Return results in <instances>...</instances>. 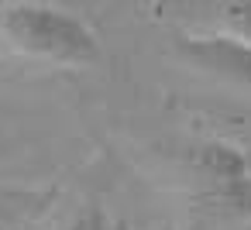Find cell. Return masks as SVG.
<instances>
[{
  "label": "cell",
  "mask_w": 251,
  "mask_h": 230,
  "mask_svg": "<svg viewBox=\"0 0 251 230\" xmlns=\"http://www.w3.org/2000/svg\"><path fill=\"white\" fill-rule=\"evenodd\" d=\"M189 175L200 185V199L224 209L251 216V151L227 141L206 138L186 151Z\"/></svg>",
  "instance_id": "cell-2"
},
{
  "label": "cell",
  "mask_w": 251,
  "mask_h": 230,
  "mask_svg": "<svg viewBox=\"0 0 251 230\" xmlns=\"http://www.w3.org/2000/svg\"><path fill=\"white\" fill-rule=\"evenodd\" d=\"M213 14L224 31H234L251 42V4H217Z\"/></svg>",
  "instance_id": "cell-4"
},
{
  "label": "cell",
  "mask_w": 251,
  "mask_h": 230,
  "mask_svg": "<svg viewBox=\"0 0 251 230\" xmlns=\"http://www.w3.org/2000/svg\"><path fill=\"white\" fill-rule=\"evenodd\" d=\"M172 48L186 66H193L206 76H217L230 86L251 90V42L248 38H241L234 31H224V28L176 31Z\"/></svg>",
  "instance_id": "cell-3"
},
{
  "label": "cell",
  "mask_w": 251,
  "mask_h": 230,
  "mask_svg": "<svg viewBox=\"0 0 251 230\" xmlns=\"http://www.w3.org/2000/svg\"><path fill=\"white\" fill-rule=\"evenodd\" d=\"M0 48L14 59L59 69H90L103 62V45L90 21L42 0L0 4Z\"/></svg>",
  "instance_id": "cell-1"
}]
</instances>
